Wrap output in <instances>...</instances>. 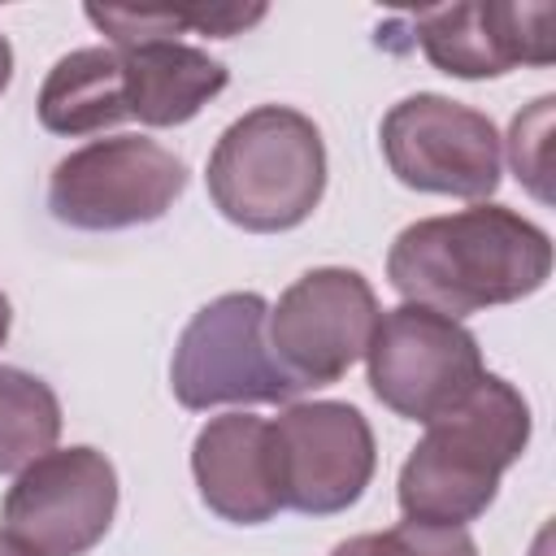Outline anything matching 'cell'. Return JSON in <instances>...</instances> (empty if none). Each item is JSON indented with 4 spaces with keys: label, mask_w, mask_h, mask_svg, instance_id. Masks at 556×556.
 Masks as SVG:
<instances>
[{
    "label": "cell",
    "mask_w": 556,
    "mask_h": 556,
    "mask_svg": "<svg viewBox=\"0 0 556 556\" xmlns=\"http://www.w3.org/2000/svg\"><path fill=\"white\" fill-rule=\"evenodd\" d=\"M552 278V239L508 204H469L460 213L404 226L387 252V282L404 304L447 317L517 304Z\"/></svg>",
    "instance_id": "obj_1"
},
{
    "label": "cell",
    "mask_w": 556,
    "mask_h": 556,
    "mask_svg": "<svg viewBox=\"0 0 556 556\" xmlns=\"http://www.w3.org/2000/svg\"><path fill=\"white\" fill-rule=\"evenodd\" d=\"M530 430L534 421L521 391L500 374H482L452 413L426 426V434L400 465L395 500L404 521H478L495 504L504 469L521 460Z\"/></svg>",
    "instance_id": "obj_2"
},
{
    "label": "cell",
    "mask_w": 556,
    "mask_h": 556,
    "mask_svg": "<svg viewBox=\"0 0 556 556\" xmlns=\"http://www.w3.org/2000/svg\"><path fill=\"white\" fill-rule=\"evenodd\" d=\"M213 208L252 235H282L313 217L326 191V143L308 113L256 104L208 152Z\"/></svg>",
    "instance_id": "obj_3"
},
{
    "label": "cell",
    "mask_w": 556,
    "mask_h": 556,
    "mask_svg": "<svg viewBox=\"0 0 556 556\" xmlns=\"http://www.w3.org/2000/svg\"><path fill=\"white\" fill-rule=\"evenodd\" d=\"M269 304L256 291L208 300L178 334L169 361L174 400L191 413L217 404H291L300 387L278 369L265 339Z\"/></svg>",
    "instance_id": "obj_4"
},
{
    "label": "cell",
    "mask_w": 556,
    "mask_h": 556,
    "mask_svg": "<svg viewBox=\"0 0 556 556\" xmlns=\"http://www.w3.org/2000/svg\"><path fill=\"white\" fill-rule=\"evenodd\" d=\"M187 191V165L143 135L91 139L48 178V213L70 230H130L161 222Z\"/></svg>",
    "instance_id": "obj_5"
},
{
    "label": "cell",
    "mask_w": 556,
    "mask_h": 556,
    "mask_svg": "<svg viewBox=\"0 0 556 556\" xmlns=\"http://www.w3.org/2000/svg\"><path fill=\"white\" fill-rule=\"evenodd\" d=\"M374 395L408 421L430 426L452 413L486 374L478 334L426 304H395L378 317L365 348Z\"/></svg>",
    "instance_id": "obj_6"
},
{
    "label": "cell",
    "mask_w": 556,
    "mask_h": 556,
    "mask_svg": "<svg viewBox=\"0 0 556 556\" xmlns=\"http://www.w3.org/2000/svg\"><path fill=\"white\" fill-rule=\"evenodd\" d=\"M378 139L391 174L413 191L482 204L500 187L504 139L495 122L439 91H417L391 104Z\"/></svg>",
    "instance_id": "obj_7"
},
{
    "label": "cell",
    "mask_w": 556,
    "mask_h": 556,
    "mask_svg": "<svg viewBox=\"0 0 556 556\" xmlns=\"http://www.w3.org/2000/svg\"><path fill=\"white\" fill-rule=\"evenodd\" d=\"M382 308L361 269L317 265L269 304L265 339L278 369L300 387L339 382L369 348Z\"/></svg>",
    "instance_id": "obj_8"
},
{
    "label": "cell",
    "mask_w": 556,
    "mask_h": 556,
    "mask_svg": "<svg viewBox=\"0 0 556 556\" xmlns=\"http://www.w3.org/2000/svg\"><path fill=\"white\" fill-rule=\"evenodd\" d=\"M117 469L104 452L74 443L35 456L0 504V530L43 556H87L113 526Z\"/></svg>",
    "instance_id": "obj_9"
},
{
    "label": "cell",
    "mask_w": 556,
    "mask_h": 556,
    "mask_svg": "<svg viewBox=\"0 0 556 556\" xmlns=\"http://www.w3.org/2000/svg\"><path fill=\"white\" fill-rule=\"evenodd\" d=\"M269 426L278 447L282 508L334 517L365 495L378 469V443L361 408L343 400H308L287 404Z\"/></svg>",
    "instance_id": "obj_10"
},
{
    "label": "cell",
    "mask_w": 556,
    "mask_h": 556,
    "mask_svg": "<svg viewBox=\"0 0 556 556\" xmlns=\"http://www.w3.org/2000/svg\"><path fill=\"white\" fill-rule=\"evenodd\" d=\"M556 9L547 0H469L408 17V43L452 78H500L513 65H552Z\"/></svg>",
    "instance_id": "obj_11"
},
{
    "label": "cell",
    "mask_w": 556,
    "mask_h": 556,
    "mask_svg": "<svg viewBox=\"0 0 556 556\" xmlns=\"http://www.w3.org/2000/svg\"><path fill=\"white\" fill-rule=\"evenodd\" d=\"M191 478L204 508L230 526H261L282 513L274 426L256 413L208 417L191 443Z\"/></svg>",
    "instance_id": "obj_12"
},
{
    "label": "cell",
    "mask_w": 556,
    "mask_h": 556,
    "mask_svg": "<svg viewBox=\"0 0 556 556\" xmlns=\"http://www.w3.org/2000/svg\"><path fill=\"white\" fill-rule=\"evenodd\" d=\"M117 61L126 109L143 126H182L230 83V70L217 56L182 39L130 43L117 48Z\"/></svg>",
    "instance_id": "obj_13"
},
{
    "label": "cell",
    "mask_w": 556,
    "mask_h": 556,
    "mask_svg": "<svg viewBox=\"0 0 556 556\" xmlns=\"http://www.w3.org/2000/svg\"><path fill=\"white\" fill-rule=\"evenodd\" d=\"M39 126L52 135H96L109 126H122L130 117L126 91H122V61L117 48H74L65 52L43 87H39Z\"/></svg>",
    "instance_id": "obj_14"
},
{
    "label": "cell",
    "mask_w": 556,
    "mask_h": 556,
    "mask_svg": "<svg viewBox=\"0 0 556 556\" xmlns=\"http://www.w3.org/2000/svg\"><path fill=\"white\" fill-rule=\"evenodd\" d=\"M83 13L113 39V48H130L148 39H178V30L230 39L256 26L265 17V4H87Z\"/></svg>",
    "instance_id": "obj_15"
},
{
    "label": "cell",
    "mask_w": 556,
    "mask_h": 556,
    "mask_svg": "<svg viewBox=\"0 0 556 556\" xmlns=\"http://www.w3.org/2000/svg\"><path fill=\"white\" fill-rule=\"evenodd\" d=\"M61 439L56 391L17 365H0V473H22Z\"/></svg>",
    "instance_id": "obj_16"
},
{
    "label": "cell",
    "mask_w": 556,
    "mask_h": 556,
    "mask_svg": "<svg viewBox=\"0 0 556 556\" xmlns=\"http://www.w3.org/2000/svg\"><path fill=\"white\" fill-rule=\"evenodd\" d=\"M330 556H478V543L465 526H426L400 521L382 534H356L334 543Z\"/></svg>",
    "instance_id": "obj_17"
},
{
    "label": "cell",
    "mask_w": 556,
    "mask_h": 556,
    "mask_svg": "<svg viewBox=\"0 0 556 556\" xmlns=\"http://www.w3.org/2000/svg\"><path fill=\"white\" fill-rule=\"evenodd\" d=\"M552 109H556V96H539L508 126V161H513V174L543 204L552 200V187H547V178H552V161H547V152H552Z\"/></svg>",
    "instance_id": "obj_18"
},
{
    "label": "cell",
    "mask_w": 556,
    "mask_h": 556,
    "mask_svg": "<svg viewBox=\"0 0 556 556\" xmlns=\"http://www.w3.org/2000/svg\"><path fill=\"white\" fill-rule=\"evenodd\" d=\"M0 556H43V552H35V547H26L22 539H13V534L0 530Z\"/></svg>",
    "instance_id": "obj_19"
},
{
    "label": "cell",
    "mask_w": 556,
    "mask_h": 556,
    "mask_svg": "<svg viewBox=\"0 0 556 556\" xmlns=\"http://www.w3.org/2000/svg\"><path fill=\"white\" fill-rule=\"evenodd\" d=\"M9 78H13V48H9V39L0 35V96H4Z\"/></svg>",
    "instance_id": "obj_20"
},
{
    "label": "cell",
    "mask_w": 556,
    "mask_h": 556,
    "mask_svg": "<svg viewBox=\"0 0 556 556\" xmlns=\"http://www.w3.org/2000/svg\"><path fill=\"white\" fill-rule=\"evenodd\" d=\"M9 326H13V308H9V295L0 291V348H4V339H9Z\"/></svg>",
    "instance_id": "obj_21"
}]
</instances>
